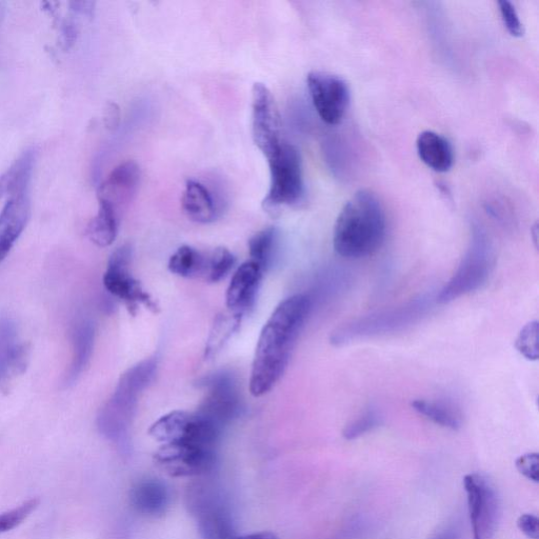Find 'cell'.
<instances>
[{
	"mask_svg": "<svg viewBox=\"0 0 539 539\" xmlns=\"http://www.w3.org/2000/svg\"><path fill=\"white\" fill-rule=\"evenodd\" d=\"M311 310V298L296 294L279 304L259 335L253 359L250 393L261 397L281 381L299 332Z\"/></svg>",
	"mask_w": 539,
	"mask_h": 539,
	"instance_id": "1",
	"label": "cell"
},
{
	"mask_svg": "<svg viewBox=\"0 0 539 539\" xmlns=\"http://www.w3.org/2000/svg\"><path fill=\"white\" fill-rule=\"evenodd\" d=\"M387 230L381 201L369 190L356 192L339 213L333 233L338 255L349 259L364 258L382 247Z\"/></svg>",
	"mask_w": 539,
	"mask_h": 539,
	"instance_id": "2",
	"label": "cell"
},
{
	"mask_svg": "<svg viewBox=\"0 0 539 539\" xmlns=\"http://www.w3.org/2000/svg\"><path fill=\"white\" fill-rule=\"evenodd\" d=\"M156 363L149 359L128 370L97 417V427L106 438L122 443L129 430L138 393L146 388L155 373Z\"/></svg>",
	"mask_w": 539,
	"mask_h": 539,
	"instance_id": "3",
	"label": "cell"
},
{
	"mask_svg": "<svg viewBox=\"0 0 539 539\" xmlns=\"http://www.w3.org/2000/svg\"><path fill=\"white\" fill-rule=\"evenodd\" d=\"M187 507L205 539H232L234 523L223 492L215 485L196 482L188 488Z\"/></svg>",
	"mask_w": 539,
	"mask_h": 539,
	"instance_id": "4",
	"label": "cell"
},
{
	"mask_svg": "<svg viewBox=\"0 0 539 539\" xmlns=\"http://www.w3.org/2000/svg\"><path fill=\"white\" fill-rule=\"evenodd\" d=\"M270 188L264 199L268 210L292 206L301 201L305 186L301 153L293 145L283 142L269 158Z\"/></svg>",
	"mask_w": 539,
	"mask_h": 539,
	"instance_id": "5",
	"label": "cell"
},
{
	"mask_svg": "<svg viewBox=\"0 0 539 539\" xmlns=\"http://www.w3.org/2000/svg\"><path fill=\"white\" fill-rule=\"evenodd\" d=\"M223 430L196 413L174 411L159 418L149 429L156 442L188 444L216 449Z\"/></svg>",
	"mask_w": 539,
	"mask_h": 539,
	"instance_id": "6",
	"label": "cell"
},
{
	"mask_svg": "<svg viewBox=\"0 0 539 539\" xmlns=\"http://www.w3.org/2000/svg\"><path fill=\"white\" fill-rule=\"evenodd\" d=\"M492 267L493 256L486 237L475 234L463 261L438 294L437 302L448 304L482 288L488 281Z\"/></svg>",
	"mask_w": 539,
	"mask_h": 539,
	"instance_id": "7",
	"label": "cell"
},
{
	"mask_svg": "<svg viewBox=\"0 0 539 539\" xmlns=\"http://www.w3.org/2000/svg\"><path fill=\"white\" fill-rule=\"evenodd\" d=\"M474 539H491L501 519V499L489 479L478 473L464 478Z\"/></svg>",
	"mask_w": 539,
	"mask_h": 539,
	"instance_id": "8",
	"label": "cell"
},
{
	"mask_svg": "<svg viewBox=\"0 0 539 539\" xmlns=\"http://www.w3.org/2000/svg\"><path fill=\"white\" fill-rule=\"evenodd\" d=\"M307 84L313 106L323 122L331 126L341 124L351 101L345 79L332 73L313 71L307 77Z\"/></svg>",
	"mask_w": 539,
	"mask_h": 539,
	"instance_id": "9",
	"label": "cell"
},
{
	"mask_svg": "<svg viewBox=\"0 0 539 539\" xmlns=\"http://www.w3.org/2000/svg\"><path fill=\"white\" fill-rule=\"evenodd\" d=\"M206 396L197 413L222 430L242 413V399L234 377L227 372L205 379Z\"/></svg>",
	"mask_w": 539,
	"mask_h": 539,
	"instance_id": "10",
	"label": "cell"
},
{
	"mask_svg": "<svg viewBox=\"0 0 539 539\" xmlns=\"http://www.w3.org/2000/svg\"><path fill=\"white\" fill-rule=\"evenodd\" d=\"M251 108L253 142L259 151L269 158L284 141L275 99L265 84H254Z\"/></svg>",
	"mask_w": 539,
	"mask_h": 539,
	"instance_id": "11",
	"label": "cell"
},
{
	"mask_svg": "<svg viewBox=\"0 0 539 539\" xmlns=\"http://www.w3.org/2000/svg\"><path fill=\"white\" fill-rule=\"evenodd\" d=\"M131 261V248L123 246L115 250L108 263L104 275L106 290L128 307L131 314H135L138 305H144L152 311L157 310V305L141 283L135 279L129 269Z\"/></svg>",
	"mask_w": 539,
	"mask_h": 539,
	"instance_id": "12",
	"label": "cell"
},
{
	"mask_svg": "<svg viewBox=\"0 0 539 539\" xmlns=\"http://www.w3.org/2000/svg\"><path fill=\"white\" fill-rule=\"evenodd\" d=\"M154 458L155 463L173 477H198L213 471L217 452L194 445L164 444Z\"/></svg>",
	"mask_w": 539,
	"mask_h": 539,
	"instance_id": "13",
	"label": "cell"
},
{
	"mask_svg": "<svg viewBox=\"0 0 539 539\" xmlns=\"http://www.w3.org/2000/svg\"><path fill=\"white\" fill-rule=\"evenodd\" d=\"M139 183H141V169L136 163L130 161L119 165L99 186L98 202L109 205L119 216V213L133 202Z\"/></svg>",
	"mask_w": 539,
	"mask_h": 539,
	"instance_id": "14",
	"label": "cell"
},
{
	"mask_svg": "<svg viewBox=\"0 0 539 539\" xmlns=\"http://www.w3.org/2000/svg\"><path fill=\"white\" fill-rule=\"evenodd\" d=\"M31 217L30 191L10 195L0 213V263L5 261Z\"/></svg>",
	"mask_w": 539,
	"mask_h": 539,
	"instance_id": "15",
	"label": "cell"
},
{
	"mask_svg": "<svg viewBox=\"0 0 539 539\" xmlns=\"http://www.w3.org/2000/svg\"><path fill=\"white\" fill-rule=\"evenodd\" d=\"M421 304L406 306L398 308L396 310L388 311L378 315H372L365 317L362 321L353 323L345 329H341L334 335V343L343 344L346 341H350L357 336L379 334L381 332H387L390 328L396 329L398 326H406L407 323H411L412 319L418 316H414V312H421Z\"/></svg>",
	"mask_w": 539,
	"mask_h": 539,
	"instance_id": "16",
	"label": "cell"
},
{
	"mask_svg": "<svg viewBox=\"0 0 539 539\" xmlns=\"http://www.w3.org/2000/svg\"><path fill=\"white\" fill-rule=\"evenodd\" d=\"M263 273V269L252 261L244 263L235 271L226 294L227 306L231 312L244 315L253 307Z\"/></svg>",
	"mask_w": 539,
	"mask_h": 539,
	"instance_id": "17",
	"label": "cell"
},
{
	"mask_svg": "<svg viewBox=\"0 0 539 539\" xmlns=\"http://www.w3.org/2000/svg\"><path fill=\"white\" fill-rule=\"evenodd\" d=\"M130 504L139 515L146 517L162 516L170 505V490L161 479L155 477L143 478L131 488Z\"/></svg>",
	"mask_w": 539,
	"mask_h": 539,
	"instance_id": "18",
	"label": "cell"
},
{
	"mask_svg": "<svg viewBox=\"0 0 539 539\" xmlns=\"http://www.w3.org/2000/svg\"><path fill=\"white\" fill-rule=\"evenodd\" d=\"M95 341V329L88 319H79L71 331L72 361L65 376V386L72 387L90 363Z\"/></svg>",
	"mask_w": 539,
	"mask_h": 539,
	"instance_id": "19",
	"label": "cell"
},
{
	"mask_svg": "<svg viewBox=\"0 0 539 539\" xmlns=\"http://www.w3.org/2000/svg\"><path fill=\"white\" fill-rule=\"evenodd\" d=\"M182 205L187 216L197 224H211L216 221L219 213L214 194L195 179H189L187 182Z\"/></svg>",
	"mask_w": 539,
	"mask_h": 539,
	"instance_id": "20",
	"label": "cell"
},
{
	"mask_svg": "<svg viewBox=\"0 0 539 539\" xmlns=\"http://www.w3.org/2000/svg\"><path fill=\"white\" fill-rule=\"evenodd\" d=\"M416 149L422 162L435 172H448L454 163L453 148L446 137L433 131L418 135Z\"/></svg>",
	"mask_w": 539,
	"mask_h": 539,
	"instance_id": "21",
	"label": "cell"
},
{
	"mask_svg": "<svg viewBox=\"0 0 539 539\" xmlns=\"http://www.w3.org/2000/svg\"><path fill=\"white\" fill-rule=\"evenodd\" d=\"M243 314L223 313L216 316L205 348V359L214 358L221 352L235 332L241 328Z\"/></svg>",
	"mask_w": 539,
	"mask_h": 539,
	"instance_id": "22",
	"label": "cell"
},
{
	"mask_svg": "<svg viewBox=\"0 0 539 539\" xmlns=\"http://www.w3.org/2000/svg\"><path fill=\"white\" fill-rule=\"evenodd\" d=\"M98 204V212L91 219L87 234L94 245L99 248H107L115 242L119 216L109 205L102 202H98Z\"/></svg>",
	"mask_w": 539,
	"mask_h": 539,
	"instance_id": "23",
	"label": "cell"
},
{
	"mask_svg": "<svg viewBox=\"0 0 539 539\" xmlns=\"http://www.w3.org/2000/svg\"><path fill=\"white\" fill-rule=\"evenodd\" d=\"M411 406L418 414L425 416L438 426L451 430H458L462 427L461 411L453 405L442 401H431V399H415Z\"/></svg>",
	"mask_w": 539,
	"mask_h": 539,
	"instance_id": "24",
	"label": "cell"
},
{
	"mask_svg": "<svg viewBox=\"0 0 539 539\" xmlns=\"http://www.w3.org/2000/svg\"><path fill=\"white\" fill-rule=\"evenodd\" d=\"M206 262L207 254L190 246H183L170 257L168 268L177 276L203 279Z\"/></svg>",
	"mask_w": 539,
	"mask_h": 539,
	"instance_id": "25",
	"label": "cell"
},
{
	"mask_svg": "<svg viewBox=\"0 0 539 539\" xmlns=\"http://www.w3.org/2000/svg\"><path fill=\"white\" fill-rule=\"evenodd\" d=\"M29 361L30 346L25 343H16L6 359L2 374H0V390L10 391L16 379L26 372Z\"/></svg>",
	"mask_w": 539,
	"mask_h": 539,
	"instance_id": "26",
	"label": "cell"
},
{
	"mask_svg": "<svg viewBox=\"0 0 539 539\" xmlns=\"http://www.w3.org/2000/svg\"><path fill=\"white\" fill-rule=\"evenodd\" d=\"M276 237V229L268 227L256 233L249 241L250 261L256 263L264 272L271 263Z\"/></svg>",
	"mask_w": 539,
	"mask_h": 539,
	"instance_id": "27",
	"label": "cell"
},
{
	"mask_svg": "<svg viewBox=\"0 0 539 539\" xmlns=\"http://www.w3.org/2000/svg\"><path fill=\"white\" fill-rule=\"evenodd\" d=\"M236 263L234 255L224 247L214 249L207 253V262L203 281L218 283L225 278Z\"/></svg>",
	"mask_w": 539,
	"mask_h": 539,
	"instance_id": "28",
	"label": "cell"
},
{
	"mask_svg": "<svg viewBox=\"0 0 539 539\" xmlns=\"http://www.w3.org/2000/svg\"><path fill=\"white\" fill-rule=\"evenodd\" d=\"M39 504H41V501L38 498H31L22 505L0 514V534L21 526L39 507Z\"/></svg>",
	"mask_w": 539,
	"mask_h": 539,
	"instance_id": "29",
	"label": "cell"
},
{
	"mask_svg": "<svg viewBox=\"0 0 539 539\" xmlns=\"http://www.w3.org/2000/svg\"><path fill=\"white\" fill-rule=\"evenodd\" d=\"M381 423L382 417L375 409L366 410L344 429L343 436L347 441H353V439L373 431Z\"/></svg>",
	"mask_w": 539,
	"mask_h": 539,
	"instance_id": "30",
	"label": "cell"
},
{
	"mask_svg": "<svg viewBox=\"0 0 539 539\" xmlns=\"http://www.w3.org/2000/svg\"><path fill=\"white\" fill-rule=\"evenodd\" d=\"M516 350L521 353L529 361H537L538 359V323L532 322L527 324L521 332H519L516 342Z\"/></svg>",
	"mask_w": 539,
	"mask_h": 539,
	"instance_id": "31",
	"label": "cell"
},
{
	"mask_svg": "<svg viewBox=\"0 0 539 539\" xmlns=\"http://www.w3.org/2000/svg\"><path fill=\"white\" fill-rule=\"evenodd\" d=\"M15 339V324L9 318L0 319V374L12 347L16 344Z\"/></svg>",
	"mask_w": 539,
	"mask_h": 539,
	"instance_id": "32",
	"label": "cell"
},
{
	"mask_svg": "<svg viewBox=\"0 0 539 539\" xmlns=\"http://www.w3.org/2000/svg\"><path fill=\"white\" fill-rule=\"evenodd\" d=\"M498 5L499 10H501L503 22L509 33L514 37L524 36V26L513 4L508 2V0H503Z\"/></svg>",
	"mask_w": 539,
	"mask_h": 539,
	"instance_id": "33",
	"label": "cell"
},
{
	"mask_svg": "<svg viewBox=\"0 0 539 539\" xmlns=\"http://www.w3.org/2000/svg\"><path fill=\"white\" fill-rule=\"evenodd\" d=\"M519 473L524 475L529 481L538 483L539 481V456L537 453H528L518 457L515 463Z\"/></svg>",
	"mask_w": 539,
	"mask_h": 539,
	"instance_id": "34",
	"label": "cell"
},
{
	"mask_svg": "<svg viewBox=\"0 0 539 539\" xmlns=\"http://www.w3.org/2000/svg\"><path fill=\"white\" fill-rule=\"evenodd\" d=\"M517 527L521 530L528 538L538 539L539 538V519L533 514H524L518 518Z\"/></svg>",
	"mask_w": 539,
	"mask_h": 539,
	"instance_id": "35",
	"label": "cell"
},
{
	"mask_svg": "<svg viewBox=\"0 0 539 539\" xmlns=\"http://www.w3.org/2000/svg\"><path fill=\"white\" fill-rule=\"evenodd\" d=\"M15 177L12 168L10 167L5 173L0 175V199L5 195H11L14 190Z\"/></svg>",
	"mask_w": 539,
	"mask_h": 539,
	"instance_id": "36",
	"label": "cell"
},
{
	"mask_svg": "<svg viewBox=\"0 0 539 539\" xmlns=\"http://www.w3.org/2000/svg\"><path fill=\"white\" fill-rule=\"evenodd\" d=\"M232 539H279L276 534L268 531L256 532L243 536H235Z\"/></svg>",
	"mask_w": 539,
	"mask_h": 539,
	"instance_id": "37",
	"label": "cell"
},
{
	"mask_svg": "<svg viewBox=\"0 0 539 539\" xmlns=\"http://www.w3.org/2000/svg\"><path fill=\"white\" fill-rule=\"evenodd\" d=\"M431 539H459V536L456 530L445 529L434 535Z\"/></svg>",
	"mask_w": 539,
	"mask_h": 539,
	"instance_id": "38",
	"label": "cell"
}]
</instances>
